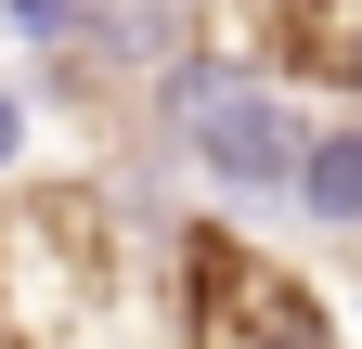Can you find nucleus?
<instances>
[{
  "instance_id": "obj_1",
  "label": "nucleus",
  "mask_w": 362,
  "mask_h": 349,
  "mask_svg": "<svg viewBox=\"0 0 362 349\" xmlns=\"http://www.w3.org/2000/svg\"><path fill=\"white\" fill-rule=\"evenodd\" d=\"M117 297V233L90 182L0 194V349H78Z\"/></svg>"
},
{
  "instance_id": "obj_2",
  "label": "nucleus",
  "mask_w": 362,
  "mask_h": 349,
  "mask_svg": "<svg viewBox=\"0 0 362 349\" xmlns=\"http://www.w3.org/2000/svg\"><path fill=\"white\" fill-rule=\"evenodd\" d=\"M181 324H194V349H337L324 297L246 233H181Z\"/></svg>"
},
{
  "instance_id": "obj_3",
  "label": "nucleus",
  "mask_w": 362,
  "mask_h": 349,
  "mask_svg": "<svg viewBox=\"0 0 362 349\" xmlns=\"http://www.w3.org/2000/svg\"><path fill=\"white\" fill-rule=\"evenodd\" d=\"M168 129H181V155L220 168L233 194H285L298 155H310V129L285 117V91H259V78H233V65H181L168 78Z\"/></svg>"
},
{
  "instance_id": "obj_4",
  "label": "nucleus",
  "mask_w": 362,
  "mask_h": 349,
  "mask_svg": "<svg viewBox=\"0 0 362 349\" xmlns=\"http://www.w3.org/2000/svg\"><path fill=\"white\" fill-rule=\"evenodd\" d=\"M285 65H310L324 91H362V0H285Z\"/></svg>"
},
{
  "instance_id": "obj_5",
  "label": "nucleus",
  "mask_w": 362,
  "mask_h": 349,
  "mask_svg": "<svg viewBox=\"0 0 362 349\" xmlns=\"http://www.w3.org/2000/svg\"><path fill=\"white\" fill-rule=\"evenodd\" d=\"M298 207H310V220H362V129H310V155H298V182H285Z\"/></svg>"
},
{
  "instance_id": "obj_6",
  "label": "nucleus",
  "mask_w": 362,
  "mask_h": 349,
  "mask_svg": "<svg viewBox=\"0 0 362 349\" xmlns=\"http://www.w3.org/2000/svg\"><path fill=\"white\" fill-rule=\"evenodd\" d=\"M13 155H26V104L0 91V168H13Z\"/></svg>"
}]
</instances>
